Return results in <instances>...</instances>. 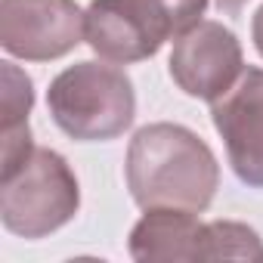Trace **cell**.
Returning <instances> with one entry per match:
<instances>
[{
	"mask_svg": "<svg viewBox=\"0 0 263 263\" xmlns=\"http://www.w3.org/2000/svg\"><path fill=\"white\" fill-rule=\"evenodd\" d=\"M251 41H254V47H257V53H260V59H263V4L254 10V16H251Z\"/></svg>",
	"mask_w": 263,
	"mask_h": 263,
	"instance_id": "11",
	"label": "cell"
},
{
	"mask_svg": "<svg viewBox=\"0 0 263 263\" xmlns=\"http://www.w3.org/2000/svg\"><path fill=\"white\" fill-rule=\"evenodd\" d=\"M81 186L68 161L44 146L7 177H0V223L22 238H47L74 220Z\"/></svg>",
	"mask_w": 263,
	"mask_h": 263,
	"instance_id": "4",
	"label": "cell"
},
{
	"mask_svg": "<svg viewBox=\"0 0 263 263\" xmlns=\"http://www.w3.org/2000/svg\"><path fill=\"white\" fill-rule=\"evenodd\" d=\"M127 251L140 263H195V260H204V223L192 211L152 208L130 229Z\"/></svg>",
	"mask_w": 263,
	"mask_h": 263,
	"instance_id": "8",
	"label": "cell"
},
{
	"mask_svg": "<svg viewBox=\"0 0 263 263\" xmlns=\"http://www.w3.org/2000/svg\"><path fill=\"white\" fill-rule=\"evenodd\" d=\"M211 121L235 177L251 189H263V68L248 65L232 90L211 102Z\"/></svg>",
	"mask_w": 263,
	"mask_h": 263,
	"instance_id": "7",
	"label": "cell"
},
{
	"mask_svg": "<svg viewBox=\"0 0 263 263\" xmlns=\"http://www.w3.org/2000/svg\"><path fill=\"white\" fill-rule=\"evenodd\" d=\"M245 4H248V0H217V7H220L223 13H238Z\"/></svg>",
	"mask_w": 263,
	"mask_h": 263,
	"instance_id": "12",
	"label": "cell"
},
{
	"mask_svg": "<svg viewBox=\"0 0 263 263\" xmlns=\"http://www.w3.org/2000/svg\"><path fill=\"white\" fill-rule=\"evenodd\" d=\"M211 0H90L87 44L115 65L152 59L164 41H177L201 22Z\"/></svg>",
	"mask_w": 263,
	"mask_h": 263,
	"instance_id": "3",
	"label": "cell"
},
{
	"mask_svg": "<svg viewBox=\"0 0 263 263\" xmlns=\"http://www.w3.org/2000/svg\"><path fill=\"white\" fill-rule=\"evenodd\" d=\"M167 68L174 84L186 96L217 102L241 78L245 56L238 37L223 22L201 19L198 25H192L186 34L174 41Z\"/></svg>",
	"mask_w": 263,
	"mask_h": 263,
	"instance_id": "6",
	"label": "cell"
},
{
	"mask_svg": "<svg viewBox=\"0 0 263 263\" xmlns=\"http://www.w3.org/2000/svg\"><path fill=\"white\" fill-rule=\"evenodd\" d=\"M87 41L74 0H0V47L25 62H53Z\"/></svg>",
	"mask_w": 263,
	"mask_h": 263,
	"instance_id": "5",
	"label": "cell"
},
{
	"mask_svg": "<svg viewBox=\"0 0 263 263\" xmlns=\"http://www.w3.org/2000/svg\"><path fill=\"white\" fill-rule=\"evenodd\" d=\"M204 260H263V238L235 220L204 223Z\"/></svg>",
	"mask_w": 263,
	"mask_h": 263,
	"instance_id": "9",
	"label": "cell"
},
{
	"mask_svg": "<svg viewBox=\"0 0 263 263\" xmlns=\"http://www.w3.org/2000/svg\"><path fill=\"white\" fill-rule=\"evenodd\" d=\"M0 74H4V130L28 124L31 105H34V84L31 78L13 65V62H0Z\"/></svg>",
	"mask_w": 263,
	"mask_h": 263,
	"instance_id": "10",
	"label": "cell"
},
{
	"mask_svg": "<svg viewBox=\"0 0 263 263\" xmlns=\"http://www.w3.org/2000/svg\"><path fill=\"white\" fill-rule=\"evenodd\" d=\"M47 108L65 137L78 143H105L134 124L137 93L134 81L115 62L84 59L53 78Z\"/></svg>",
	"mask_w": 263,
	"mask_h": 263,
	"instance_id": "2",
	"label": "cell"
},
{
	"mask_svg": "<svg viewBox=\"0 0 263 263\" xmlns=\"http://www.w3.org/2000/svg\"><path fill=\"white\" fill-rule=\"evenodd\" d=\"M127 189L143 211L177 208L201 214L220 186V164L195 130L171 121L140 127L127 146Z\"/></svg>",
	"mask_w": 263,
	"mask_h": 263,
	"instance_id": "1",
	"label": "cell"
}]
</instances>
